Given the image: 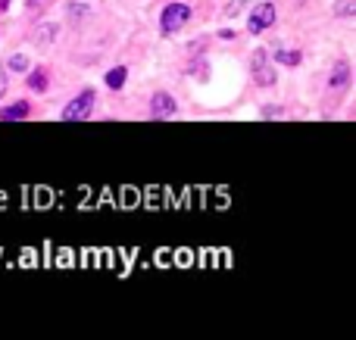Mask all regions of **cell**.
Instances as JSON below:
<instances>
[{"instance_id": "1", "label": "cell", "mask_w": 356, "mask_h": 340, "mask_svg": "<svg viewBox=\"0 0 356 340\" xmlns=\"http://www.w3.org/2000/svg\"><path fill=\"white\" fill-rule=\"evenodd\" d=\"M191 22V3H166L160 12V31L163 35H175Z\"/></svg>"}, {"instance_id": "2", "label": "cell", "mask_w": 356, "mask_h": 340, "mask_svg": "<svg viewBox=\"0 0 356 340\" xmlns=\"http://www.w3.org/2000/svg\"><path fill=\"white\" fill-rule=\"evenodd\" d=\"M94 110V91H81L79 97H72L66 106H63V122H81V119H88Z\"/></svg>"}, {"instance_id": "3", "label": "cell", "mask_w": 356, "mask_h": 340, "mask_svg": "<svg viewBox=\"0 0 356 340\" xmlns=\"http://www.w3.org/2000/svg\"><path fill=\"white\" fill-rule=\"evenodd\" d=\"M275 3H259V6H253L250 10V16H247V31L250 35H259V31H266V28H272L275 25Z\"/></svg>"}, {"instance_id": "4", "label": "cell", "mask_w": 356, "mask_h": 340, "mask_svg": "<svg viewBox=\"0 0 356 340\" xmlns=\"http://www.w3.org/2000/svg\"><path fill=\"white\" fill-rule=\"evenodd\" d=\"M250 69H253V81H257L259 87H272L278 81L275 69L269 66V53H266V50H257V53H253Z\"/></svg>"}, {"instance_id": "5", "label": "cell", "mask_w": 356, "mask_h": 340, "mask_svg": "<svg viewBox=\"0 0 356 340\" xmlns=\"http://www.w3.org/2000/svg\"><path fill=\"white\" fill-rule=\"evenodd\" d=\"M175 112H178V103H175L172 94H166V91L154 94V100H150V116L154 119H169V116H175Z\"/></svg>"}, {"instance_id": "6", "label": "cell", "mask_w": 356, "mask_h": 340, "mask_svg": "<svg viewBox=\"0 0 356 340\" xmlns=\"http://www.w3.org/2000/svg\"><path fill=\"white\" fill-rule=\"evenodd\" d=\"M347 81H350V62L338 60L334 62V72L328 75V91H341V87H347Z\"/></svg>"}, {"instance_id": "7", "label": "cell", "mask_w": 356, "mask_h": 340, "mask_svg": "<svg viewBox=\"0 0 356 340\" xmlns=\"http://www.w3.org/2000/svg\"><path fill=\"white\" fill-rule=\"evenodd\" d=\"M29 116H31L29 100H16V103H10V106L0 110V119H3V122H19V119H29Z\"/></svg>"}, {"instance_id": "8", "label": "cell", "mask_w": 356, "mask_h": 340, "mask_svg": "<svg viewBox=\"0 0 356 340\" xmlns=\"http://www.w3.org/2000/svg\"><path fill=\"white\" fill-rule=\"evenodd\" d=\"M56 35H60V25H56V22H41L31 37H35V44L47 47V44H56Z\"/></svg>"}, {"instance_id": "9", "label": "cell", "mask_w": 356, "mask_h": 340, "mask_svg": "<svg viewBox=\"0 0 356 340\" xmlns=\"http://www.w3.org/2000/svg\"><path fill=\"white\" fill-rule=\"evenodd\" d=\"M125 78H129V69L125 66H116V69H110V72H106V87H110V91H119V87L125 85Z\"/></svg>"}, {"instance_id": "10", "label": "cell", "mask_w": 356, "mask_h": 340, "mask_svg": "<svg viewBox=\"0 0 356 340\" xmlns=\"http://www.w3.org/2000/svg\"><path fill=\"white\" fill-rule=\"evenodd\" d=\"M29 87L35 94L47 91V72H44V69H31V72H29Z\"/></svg>"}, {"instance_id": "11", "label": "cell", "mask_w": 356, "mask_h": 340, "mask_svg": "<svg viewBox=\"0 0 356 340\" xmlns=\"http://www.w3.org/2000/svg\"><path fill=\"white\" fill-rule=\"evenodd\" d=\"M300 60H303L300 50H278L275 56V62H282V66H300Z\"/></svg>"}, {"instance_id": "12", "label": "cell", "mask_w": 356, "mask_h": 340, "mask_svg": "<svg viewBox=\"0 0 356 340\" xmlns=\"http://www.w3.org/2000/svg\"><path fill=\"white\" fill-rule=\"evenodd\" d=\"M332 12H334V16H341V19H347V16H356V0H338Z\"/></svg>"}, {"instance_id": "13", "label": "cell", "mask_w": 356, "mask_h": 340, "mask_svg": "<svg viewBox=\"0 0 356 340\" xmlns=\"http://www.w3.org/2000/svg\"><path fill=\"white\" fill-rule=\"evenodd\" d=\"M10 69H13V72H29V69H31V62H29V56H22V53H16V56H10Z\"/></svg>"}, {"instance_id": "14", "label": "cell", "mask_w": 356, "mask_h": 340, "mask_svg": "<svg viewBox=\"0 0 356 340\" xmlns=\"http://www.w3.org/2000/svg\"><path fill=\"white\" fill-rule=\"evenodd\" d=\"M263 116H266V119H282L284 110H282V106H275V103H266V106H263Z\"/></svg>"}, {"instance_id": "15", "label": "cell", "mask_w": 356, "mask_h": 340, "mask_svg": "<svg viewBox=\"0 0 356 340\" xmlns=\"http://www.w3.org/2000/svg\"><path fill=\"white\" fill-rule=\"evenodd\" d=\"M88 12H91L88 10V3H69V16L79 19V16H88Z\"/></svg>"}, {"instance_id": "16", "label": "cell", "mask_w": 356, "mask_h": 340, "mask_svg": "<svg viewBox=\"0 0 356 340\" xmlns=\"http://www.w3.org/2000/svg\"><path fill=\"white\" fill-rule=\"evenodd\" d=\"M241 10H244V0H232V3L225 6V16H238Z\"/></svg>"}, {"instance_id": "17", "label": "cell", "mask_w": 356, "mask_h": 340, "mask_svg": "<svg viewBox=\"0 0 356 340\" xmlns=\"http://www.w3.org/2000/svg\"><path fill=\"white\" fill-rule=\"evenodd\" d=\"M3 91H6V69L0 66V97H3Z\"/></svg>"}, {"instance_id": "18", "label": "cell", "mask_w": 356, "mask_h": 340, "mask_svg": "<svg viewBox=\"0 0 356 340\" xmlns=\"http://www.w3.org/2000/svg\"><path fill=\"white\" fill-rule=\"evenodd\" d=\"M6 6H10V0H0V10H6Z\"/></svg>"}]
</instances>
